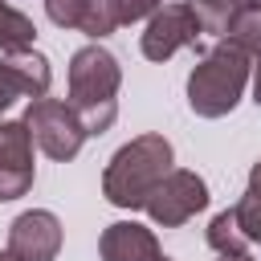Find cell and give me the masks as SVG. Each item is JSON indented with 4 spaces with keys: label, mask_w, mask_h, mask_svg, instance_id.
<instances>
[{
    "label": "cell",
    "mask_w": 261,
    "mask_h": 261,
    "mask_svg": "<svg viewBox=\"0 0 261 261\" xmlns=\"http://www.w3.org/2000/svg\"><path fill=\"white\" fill-rule=\"evenodd\" d=\"M204 33V20L196 16L192 4H163L159 12L147 16V29H143V57L147 61H167L175 57L179 49L196 45Z\"/></svg>",
    "instance_id": "obj_6"
},
{
    "label": "cell",
    "mask_w": 261,
    "mask_h": 261,
    "mask_svg": "<svg viewBox=\"0 0 261 261\" xmlns=\"http://www.w3.org/2000/svg\"><path fill=\"white\" fill-rule=\"evenodd\" d=\"M224 37H228L232 45H241L249 57H261V4H257V8H245V12H237V16L228 20Z\"/></svg>",
    "instance_id": "obj_14"
},
{
    "label": "cell",
    "mask_w": 261,
    "mask_h": 261,
    "mask_svg": "<svg viewBox=\"0 0 261 261\" xmlns=\"http://www.w3.org/2000/svg\"><path fill=\"white\" fill-rule=\"evenodd\" d=\"M249 73H253V57L241 45H232L228 37H220L200 57V65L188 73V106L200 118H224L241 102Z\"/></svg>",
    "instance_id": "obj_3"
},
{
    "label": "cell",
    "mask_w": 261,
    "mask_h": 261,
    "mask_svg": "<svg viewBox=\"0 0 261 261\" xmlns=\"http://www.w3.org/2000/svg\"><path fill=\"white\" fill-rule=\"evenodd\" d=\"M216 261H253L249 249H228V253H216Z\"/></svg>",
    "instance_id": "obj_19"
},
{
    "label": "cell",
    "mask_w": 261,
    "mask_h": 261,
    "mask_svg": "<svg viewBox=\"0 0 261 261\" xmlns=\"http://www.w3.org/2000/svg\"><path fill=\"white\" fill-rule=\"evenodd\" d=\"M257 4H261V0H192L196 16L204 20V33H224V29H228V20H232L237 12L257 8Z\"/></svg>",
    "instance_id": "obj_13"
},
{
    "label": "cell",
    "mask_w": 261,
    "mask_h": 261,
    "mask_svg": "<svg viewBox=\"0 0 261 261\" xmlns=\"http://www.w3.org/2000/svg\"><path fill=\"white\" fill-rule=\"evenodd\" d=\"M204 237H208V245H212L216 253H228V249H245V245H249L245 232H241V224H237V212H232V208L216 212Z\"/></svg>",
    "instance_id": "obj_15"
},
{
    "label": "cell",
    "mask_w": 261,
    "mask_h": 261,
    "mask_svg": "<svg viewBox=\"0 0 261 261\" xmlns=\"http://www.w3.org/2000/svg\"><path fill=\"white\" fill-rule=\"evenodd\" d=\"M0 261H20V257H12V253H8V249H4V253H0Z\"/></svg>",
    "instance_id": "obj_21"
},
{
    "label": "cell",
    "mask_w": 261,
    "mask_h": 261,
    "mask_svg": "<svg viewBox=\"0 0 261 261\" xmlns=\"http://www.w3.org/2000/svg\"><path fill=\"white\" fill-rule=\"evenodd\" d=\"M232 212H237V224H241V232H245V241L249 245H261V188H245V196L232 204Z\"/></svg>",
    "instance_id": "obj_16"
},
{
    "label": "cell",
    "mask_w": 261,
    "mask_h": 261,
    "mask_svg": "<svg viewBox=\"0 0 261 261\" xmlns=\"http://www.w3.org/2000/svg\"><path fill=\"white\" fill-rule=\"evenodd\" d=\"M45 12L57 29H77L86 37H106L122 20V0H45Z\"/></svg>",
    "instance_id": "obj_10"
},
{
    "label": "cell",
    "mask_w": 261,
    "mask_h": 261,
    "mask_svg": "<svg viewBox=\"0 0 261 261\" xmlns=\"http://www.w3.org/2000/svg\"><path fill=\"white\" fill-rule=\"evenodd\" d=\"M53 82L49 57L37 49H16L0 57V114L16 102V98H45Z\"/></svg>",
    "instance_id": "obj_7"
},
{
    "label": "cell",
    "mask_w": 261,
    "mask_h": 261,
    "mask_svg": "<svg viewBox=\"0 0 261 261\" xmlns=\"http://www.w3.org/2000/svg\"><path fill=\"white\" fill-rule=\"evenodd\" d=\"M163 8V0H122V20L130 24V20H147L151 12H159Z\"/></svg>",
    "instance_id": "obj_17"
},
{
    "label": "cell",
    "mask_w": 261,
    "mask_h": 261,
    "mask_svg": "<svg viewBox=\"0 0 261 261\" xmlns=\"http://www.w3.org/2000/svg\"><path fill=\"white\" fill-rule=\"evenodd\" d=\"M98 253L102 261H159V241L151 228L135 224V220H114L106 224L102 241H98Z\"/></svg>",
    "instance_id": "obj_11"
},
{
    "label": "cell",
    "mask_w": 261,
    "mask_h": 261,
    "mask_svg": "<svg viewBox=\"0 0 261 261\" xmlns=\"http://www.w3.org/2000/svg\"><path fill=\"white\" fill-rule=\"evenodd\" d=\"M118 86H122V69L110 49L82 45L69 57V106L77 110L86 135L110 130V122L118 118Z\"/></svg>",
    "instance_id": "obj_1"
},
{
    "label": "cell",
    "mask_w": 261,
    "mask_h": 261,
    "mask_svg": "<svg viewBox=\"0 0 261 261\" xmlns=\"http://www.w3.org/2000/svg\"><path fill=\"white\" fill-rule=\"evenodd\" d=\"M33 130L20 122L0 118V200H16L33 188Z\"/></svg>",
    "instance_id": "obj_8"
},
{
    "label": "cell",
    "mask_w": 261,
    "mask_h": 261,
    "mask_svg": "<svg viewBox=\"0 0 261 261\" xmlns=\"http://www.w3.org/2000/svg\"><path fill=\"white\" fill-rule=\"evenodd\" d=\"M249 184H253V188H261V159L253 163V171H249Z\"/></svg>",
    "instance_id": "obj_20"
},
{
    "label": "cell",
    "mask_w": 261,
    "mask_h": 261,
    "mask_svg": "<svg viewBox=\"0 0 261 261\" xmlns=\"http://www.w3.org/2000/svg\"><path fill=\"white\" fill-rule=\"evenodd\" d=\"M159 261H171V257H159Z\"/></svg>",
    "instance_id": "obj_22"
},
{
    "label": "cell",
    "mask_w": 261,
    "mask_h": 261,
    "mask_svg": "<svg viewBox=\"0 0 261 261\" xmlns=\"http://www.w3.org/2000/svg\"><path fill=\"white\" fill-rule=\"evenodd\" d=\"M253 102L261 106V57H253Z\"/></svg>",
    "instance_id": "obj_18"
},
{
    "label": "cell",
    "mask_w": 261,
    "mask_h": 261,
    "mask_svg": "<svg viewBox=\"0 0 261 261\" xmlns=\"http://www.w3.org/2000/svg\"><path fill=\"white\" fill-rule=\"evenodd\" d=\"M171 159L175 151L163 135H139L122 143L102 171V196L114 208H143L151 188L171 171Z\"/></svg>",
    "instance_id": "obj_2"
},
{
    "label": "cell",
    "mask_w": 261,
    "mask_h": 261,
    "mask_svg": "<svg viewBox=\"0 0 261 261\" xmlns=\"http://www.w3.org/2000/svg\"><path fill=\"white\" fill-rule=\"evenodd\" d=\"M33 41H37V24H33L20 8H12V4L0 0V53L33 49Z\"/></svg>",
    "instance_id": "obj_12"
},
{
    "label": "cell",
    "mask_w": 261,
    "mask_h": 261,
    "mask_svg": "<svg viewBox=\"0 0 261 261\" xmlns=\"http://www.w3.org/2000/svg\"><path fill=\"white\" fill-rule=\"evenodd\" d=\"M8 253L20 261H53L61 253V220L45 208L20 212L8 224Z\"/></svg>",
    "instance_id": "obj_9"
},
{
    "label": "cell",
    "mask_w": 261,
    "mask_h": 261,
    "mask_svg": "<svg viewBox=\"0 0 261 261\" xmlns=\"http://www.w3.org/2000/svg\"><path fill=\"white\" fill-rule=\"evenodd\" d=\"M24 126L33 130V143L57 163L73 159L82 151V143L90 139L77 110L69 102H61V98H33L29 110H24Z\"/></svg>",
    "instance_id": "obj_4"
},
{
    "label": "cell",
    "mask_w": 261,
    "mask_h": 261,
    "mask_svg": "<svg viewBox=\"0 0 261 261\" xmlns=\"http://www.w3.org/2000/svg\"><path fill=\"white\" fill-rule=\"evenodd\" d=\"M147 216L159 224V228H179L188 224L196 212L208 208V184L196 175V171H184V167H171L155 188L151 196L143 200Z\"/></svg>",
    "instance_id": "obj_5"
}]
</instances>
